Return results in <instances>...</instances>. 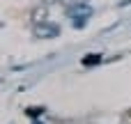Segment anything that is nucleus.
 Returning a JSON list of instances; mask_svg holds the SVG:
<instances>
[{"label":"nucleus","mask_w":131,"mask_h":124,"mask_svg":"<svg viewBox=\"0 0 131 124\" xmlns=\"http://www.w3.org/2000/svg\"><path fill=\"white\" fill-rule=\"evenodd\" d=\"M55 35H58V28L55 25H48L46 21L44 23H35V37L46 39V37H55Z\"/></svg>","instance_id":"obj_1"},{"label":"nucleus","mask_w":131,"mask_h":124,"mask_svg":"<svg viewBox=\"0 0 131 124\" xmlns=\"http://www.w3.org/2000/svg\"><path fill=\"white\" fill-rule=\"evenodd\" d=\"M46 16H48V9H46L44 5H37V7L32 9V14H30V18H32L35 23H44Z\"/></svg>","instance_id":"obj_2"},{"label":"nucleus","mask_w":131,"mask_h":124,"mask_svg":"<svg viewBox=\"0 0 131 124\" xmlns=\"http://www.w3.org/2000/svg\"><path fill=\"white\" fill-rule=\"evenodd\" d=\"M97 62H99V55H85V60H83L85 67H92V64H97Z\"/></svg>","instance_id":"obj_3"},{"label":"nucleus","mask_w":131,"mask_h":124,"mask_svg":"<svg viewBox=\"0 0 131 124\" xmlns=\"http://www.w3.org/2000/svg\"><path fill=\"white\" fill-rule=\"evenodd\" d=\"M58 2H62V5H71L74 0H58Z\"/></svg>","instance_id":"obj_4"},{"label":"nucleus","mask_w":131,"mask_h":124,"mask_svg":"<svg viewBox=\"0 0 131 124\" xmlns=\"http://www.w3.org/2000/svg\"><path fill=\"white\" fill-rule=\"evenodd\" d=\"M124 117H127V120H131V108L127 110V113H124Z\"/></svg>","instance_id":"obj_5"},{"label":"nucleus","mask_w":131,"mask_h":124,"mask_svg":"<svg viewBox=\"0 0 131 124\" xmlns=\"http://www.w3.org/2000/svg\"><path fill=\"white\" fill-rule=\"evenodd\" d=\"M35 124H39V122H35Z\"/></svg>","instance_id":"obj_6"}]
</instances>
